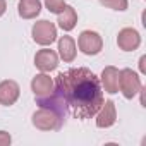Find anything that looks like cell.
I'll use <instances>...</instances> for the list:
<instances>
[{"mask_svg": "<svg viewBox=\"0 0 146 146\" xmlns=\"http://www.w3.org/2000/svg\"><path fill=\"white\" fill-rule=\"evenodd\" d=\"M55 90L64 96L69 112L79 120L95 117L103 105L102 83L86 67L60 72L55 79Z\"/></svg>", "mask_w": 146, "mask_h": 146, "instance_id": "6da1fadb", "label": "cell"}, {"mask_svg": "<svg viewBox=\"0 0 146 146\" xmlns=\"http://www.w3.org/2000/svg\"><path fill=\"white\" fill-rule=\"evenodd\" d=\"M64 117L50 108H40L33 113V125L40 131H58L64 125Z\"/></svg>", "mask_w": 146, "mask_h": 146, "instance_id": "7a4b0ae2", "label": "cell"}, {"mask_svg": "<svg viewBox=\"0 0 146 146\" xmlns=\"http://www.w3.org/2000/svg\"><path fill=\"white\" fill-rule=\"evenodd\" d=\"M119 88H120L122 95L131 100L141 91V79L131 69H122V70H119Z\"/></svg>", "mask_w": 146, "mask_h": 146, "instance_id": "3957f363", "label": "cell"}, {"mask_svg": "<svg viewBox=\"0 0 146 146\" xmlns=\"http://www.w3.org/2000/svg\"><path fill=\"white\" fill-rule=\"evenodd\" d=\"M36 105H40V108H50L53 110L55 113L62 115L65 119L69 108H67V103L64 100V96L53 88V91L50 95H45V96H36Z\"/></svg>", "mask_w": 146, "mask_h": 146, "instance_id": "277c9868", "label": "cell"}, {"mask_svg": "<svg viewBox=\"0 0 146 146\" xmlns=\"http://www.w3.org/2000/svg\"><path fill=\"white\" fill-rule=\"evenodd\" d=\"M57 38V28L53 23L50 21H38L35 26H33V40L38 43V45H52Z\"/></svg>", "mask_w": 146, "mask_h": 146, "instance_id": "5b68a950", "label": "cell"}, {"mask_svg": "<svg viewBox=\"0 0 146 146\" xmlns=\"http://www.w3.org/2000/svg\"><path fill=\"white\" fill-rule=\"evenodd\" d=\"M78 45H79V50L83 53H86V55H96L103 48L102 36L98 33H95V31H83L79 35Z\"/></svg>", "mask_w": 146, "mask_h": 146, "instance_id": "8992f818", "label": "cell"}, {"mask_svg": "<svg viewBox=\"0 0 146 146\" xmlns=\"http://www.w3.org/2000/svg\"><path fill=\"white\" fill-rule=\"evenodd\" d=\"M117 45L124 52H132L141 45V36L132 28H124L117 36Z\"/></svg>", "mask_w": 146, "mask_h": 146, "instance_id": "52a82bcc", "label": "cell"}, {"mask_svg": "<svg viewBox=\"0 0 146 146\" xmlns=\"http://www.w3.org/2000/svg\"><path fill=\"white\" fill-rule=\"evenodd\" d=\"M96 125L105 129V127H110L115 124L117 120V110H115V103L112 100L108 102H103V105L100 107V110L96 112Z\"/></svg>", "mask_w": 146, "mask_h": 146, "instance_id": "ba28073f", "label": "cell"}, {"mask_svg": "<svg viewBox=\"0 0 146 146\" xmlns=\"http://www.w3.org/2000/svg\"><path fill=\"white\" fill-rule=\"evenodd\" d=\"M35 65L41 70V72H50V70H55L57 65H58V57L53 50H40L35 57Z\"/></svg>", "mask_w": 146, "mask_h": 146, "instance_id": "9c48e42d", "label": "cell"}, {"mask_svg": "<svg viewBox=\"0 0 146 146\" xmlns=\"http://www.w3.org/2000/svg\"><path fill=\"white\" fill-rule=\"evenodd\" d=\"M19 98V84L16 81H2L0 83V103L9 107L14 105Z\"/></svg>", "mask_w": 146, "mask_h": 146, "instance_id": "30bf717a", "label": "cell"}, {"mask_svg": "<svg viewBox=\"0 0 146 146\" xmlns=\"http://www.w3.org/2000/svg\"><path fill=\"white\" fill-rule=\"evenodd\" d=\"M100 83L103 84V88H105L107 93H110V95L117 93L119 91V69H115L113 65L105 67L103 72H102Z\"/></svg>", "mask_w": 146, "mask_h": 146, "instance_id": "8fae6325", "label": "cell"}, {"mask_svg": "<svg viewBox=\"0 0 146 146\" xmlns=\"http://www.w3.org/2000/svg\"><path fill=\"white\" fill-rule=\"evenodd\" d=\"M55 88V83L52 81L50 76L46 74H38L36 78H33L31 81V90L35 93V96H45V95H50Z\"/></svg>", "mask_w": 146, "mask_h": 146, "instance_id": "7c38bea8", "label": "cell"}, {"mask_svg": "<svg viewBox=\"0 0 146 146\" xmlns=\"http://www.w3.org/2000/svg\"><path fill=\"white\" fill-rule=\"evenodd\" d=\"M17 12L23 19H35L41 12V2L40 0H21L17 5Z\"/></svg>", "mask_w": 146, "mask_h": 146, "instance_id": "4fadbf2b", "label": "cell"}, {"mask_svg": "<svg viewBox=\"0 0 146 146\" xmlns=\"http://www.w3.org/2000/svg\"><path fill=\"white\" fill-rule=\"evenodd\" d=\"M58 53L64 62H72L76 58V41L70 36H62L58 40Z\"/></svg>", "mask_w": 146, "mask_h": 146, "instance_id": "5bb4252c", "label": "cell"}, {"mask_svg": "<svg viewBox=\"0 0 146 146\" xmlns=\"http://www.w3.org/2000/svg\"><path fill=\"white\" fill-rule=\"evenodd\" d=\"M76 23H78V14H76L74 7L65 5L64 11L58 14V26H60L64 31H70V29H74Z\"/></svg>", "mask_w": 146, "mask_h": 146, "instance_id": "9a60e30c", "label": "cell"}, {"mask_svg": "<svg viewBox=\"0 0 146 146\" xmlns=\"http://www.w3.org/2000/svg\"><path fill=\"white\" fill-rule=\"evenodd\" d=\"M102 5L113 9V11H125L127 9V0H100Z\"/></svg>", "mask_w": 146, "mask_h": 146, "instance_id": "2e32d148", "label": "cell"}, {"mask_svg": "<svg viewBox=\"0 0 146 146\" xmlns=\"http://www.w3.org/2000/svg\"><path fill=\"white\" fill-rule=\"evenodd\" d=\"M45 5H46V9L50 12L60 14L64 11V7H65V2H64V0H45Z\"/></svg>", "mask_w": 146, "mask_h": 146, "instance_id": "e0dca14e", "label": "cell"}, {"mask_svg": "<svg viewBox=\"0 0 146 146\" xmlns=\"http://www.w3.org/2000/svg\"><path fill=\"white\" fill-rule=\"evenodd\" d=\"M11 136H9V132H5V131H0V146H7V144H11Z\"/></svg>", "mask_w": 146, "mask_h": 146, "instance_id": "ac0fdd59", "label": "cell"}, {"mask_svg": "<svg viewBox=\"0 0 146 146\" xmlns=\"http://www.w3.org/2000/svg\"><path fill=\"white\" fill-rule=\"evenodd\" d=\"M146 57H141V60H139V69H141V72H146Z\"/></svg>", "mask_w": 146, "mask_h": 146, "instance_id": "d6986e66", "label": "cell"}, {"mask_svg": "<svg viewBox=\"0 0 146 146\" xmlns=\"http://www.w3.org/2000/svg\"><path fill=\"white\" fill-rule=\"evenodd\" d=\"M5 9H7V4H5V0H0V16H4Z\"/></svg>", "mask_w": 146, "mask_h": 146, "instance_id": "ffe728a7", "label": "cell"}]
</instances>
